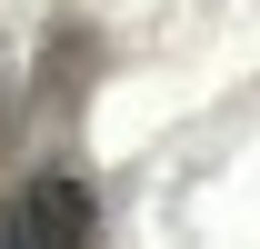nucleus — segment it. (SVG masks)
I'll return each mask as SVG.
<instances>
[{"instance_id":"f257e3e1","label":"nucleus","mask_w":260,"mask_h":249,"mask_svg":"<svg viewBox=\"0 0 260 249\" xmlns=\"http://www.w3.org/2000/svg\"><path fill=\"white\" fill-rule=\"evenodd\" d=\"M100 239V199L80 170H40L20 199H0V249H90Z\"/></svg>"}]
</instances>
